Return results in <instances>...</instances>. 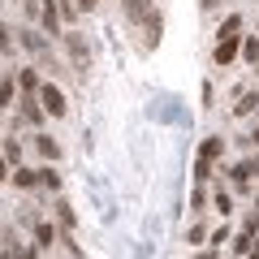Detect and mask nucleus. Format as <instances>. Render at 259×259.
Instances as JSON below:
<instances>
[{"label":"nucleus","instance_id":"nucleus-27","mask_svg":"<svg viewBox=\"0 0 259 259\" xmlns=\"http://www.w3.org/2000/svg\"><path fill=\"white\" fill-rule=\"evenodd\" d=\"M0 182H5V156H0Z\"/></svg>","mask_w":259,"mask_h":259},{"label":"nucleus","instance_id":"nucleus-2","mask_svg":"<svg viewBox=\"0 0 259 259\" xmlns=\"http://www.w3.org/2000/svg\"><path fill=\"white\" fill-rule=\"evenodd\" d=\"M65 48H69V56H74V69L87 74V69H91V48H87V39L78 35V30H69V35H65Z\"/></svg>","mask_w":259,"mask_h":259},{"label":"nucleus","instance_id":"nucleus-5","mask_svg":"<svg viewBox=\"0 0 259 259\" xmlns=\"http://www.w3.org/2000/svg\"><path fill=\"white\" fill-rule=\"evenodd\" d=\"M212 56H216V65H229L233 56H238V35H225L221 44H216V52H212Z\"/></svg>","mask_w":259,"mask_h":259},{"label":"nucleus","instance_id":"nucleus-15","mask_svg":"<svg viewBox=\"0 0 259 259\" xmlns=\"http://www.w3.org/2000/svg\"><path fill=\"white\" fill-rule=\"evenodd\" d=\"M242 56H246V61H259V39H246V44H242Z\"/></svg>","mask_w":259,"mask_h":259},{"label":"nucleus","instance_id":"nucleus-24","mask_svg":"<svg viewBox=\"0 0 259 259\" xmlns=\"http://www.w3.org/2000/svg\"><path fill=\"white\" fill-rule=\"evenodd\" d=\"M22 44H26L30 52H44V48H48V44H44V39H39V35H26V39H22Z\"/></svg>","mask_w":259,"mask_h":259},{"label":"nucleus","instance_id":"nucleus-3","mask_svg":"<svg viewBox=\"0 0 259 259\" xmlns=\"http://www.w3.org/2000/svg\"><path fill=\"white\" fill-rule=\"evenodd\" d=\"M39 104H44V112H52V117H65V108H69V104H65V95L56 91L52 82L39 87Z\"/></svg>","mask_w":259,"mask_h":259},{"label":"nucleus","instance_id":"nucleus-12","mask_svg":"<svg viewBox=\"0 0 259 259\" xmlns=\"http://www.w3.org/2000/svg\"><path fill=\"white\" fill-rule=\"evenodd\" d=\"M35 238H39V246H52V242H56V229H52V225H35Z\"/></svg>","mask_w":259,"mask_h":259},{"label":"nucleus","instance_id":"nucleus-29","mask_svg":"<svg viewBox=\"0 0 259 259\" xmlns=\"http://www.w3.org/2000/svg\"><path fill=\"white\" fill-rule=\"evenodd\" d=\"M250 168H255V173H259V160H255V164H250Z\"/></svg>","mask_w":259,"mask_h":259},{"label":"nucleus","instance_id":"nucleus-28","mask_svg":"<svg viewBox=\"0 0 259 259\" xmlns=\"http://www.w3.org/2000/svg\"><path fill=\"white\" fill-rule=\"evenodd\" d=\"M250 139H255V143H259V130H255V134H250Z\"/></svg>","mask_w":259,"mask_h":259},{"label":"nucleus","instance_id":"nucleus-21","mask_svg":"<svg viewBox=\"0 0 259 259\" xmlns=\"http://www.w3.org/2000/svg\"><path fill=\"white\" fill-rule=\"evenodd\" d=\"M216 207H221V212L229 216V212H233V199H229V194H225V190H216Z\"/></svg>","mask_w":259,"mask_h":259},{"label":"nucleus","instance_id":"nucleus-7","mask_svg":"<svg viewBox=\"0 0 259 259\" xmlns=\"http://www.w3.org/2000/svg\"><path fill=\"white\" fill-rule=\"evenodd\" d=\"M225 156V139H207L203 147H199V160H207V164H212V160H221Z\"/></svg>","mask_w":259,"mask_h":259},{"label":"nucleus","instance_id":"nucleus-17","mask_svg":"<svg viewBox=\"0 0 259 259\" xmlns=\"http://www.w3.org/2000/svg\"><path fill=\"white\" fill-rule=\"evenodd\" d=\"M238 30H242V18H238V13H233V18L225 22V26H221V39H225V35H238Z\"/></svg>","mask_w":259,"mask_h":259},{"label":"nucleus","instance_id":"nucleus-13","mask_svg":"<svg viewBox=\"0 0 259 259\" xmlns=\"http://www.w3.org/2000/svg\"><path fill=\"white\" fill-rule=\"evenodd\" d=\"M13 182H18V186H39V173H35V168H18Z\"/></svg>","mask_w":259,"mask_h":259},{"label":"nucleus","instance_id":"nucleus-22","mask_svg":"<svg viewBox=\"0 0 259 259\" xmlns=\"http://www.w3.org/2000/svg\"><path fill=\"white\" fill-rule=\"evenodd\" d=\"M39 182H44V186H52V190H56V186H61V177H56L52 168H39Z\"/></svg>","mask_w":259,"mask_h":259},{"label":"nucleus","instance_id":"nucleus-19","mask_svg":"<svg viewBox=\"0 0 259 259\" xmlns=\"http://www.w3.org/2000/svg\"><path fill=\"white\" fill-rule=\"evenodd\" d=\"M0 52H13V30L0 26Z\"/></svg>","mask_w":259,"mask_h":259},{"label":"nucleus","instance_id":"nucleus-30","mask_svg":"<svg viewBox=\"0 0 259 259\" xmlns=\"http://www.w3.org/2000/svg\"><path fill=\"white\" fill-rule=\"evenodd\" d=\"M255 259H259V250H255Z\"/></svg>","mask_w":259,"mask_h":259},{"label":"nucleus","instance_id":"nucleus-26","mask_svg":"<svg viewBox=\"0 0 259 259\" xmlns=\"http://www.w3.org/2000/svg\"><path fill=\"white\" fill-rule=\"evenodd\" d=\"M0 259H18V250H5V255H0Z\"/></svg>","mask_w":259,"mask_h":259},{"label":"nucleus","instance_id":"nucleus-4","mask_svg":"<svg viewBox=\"0 0 259 259\" xmlns=\"http://www.w3.org/2000/svg\"><path fill=\"white\" fill-rule=\"evenodd\" d=\"M151 117H156V121H182V125L190 121V117H186V108H177L173 95H164L160 104H151Z\"/></svg>","mask_w":259,"mask_h":259},{"label":"nucleus","instance_id":"nucleus-9","mask_svg":"<svg viewBox=\"0 0 259 259\" xmlns=\"http://www.w3.org/2000/svg\"><path fill=\"white\" fill-rule=\"evenodd\" d=\"M233 112H238V117H250V112H259V91H246V95H242V104H238Z\"/></svg>","mask_w":259,"mask_h":259},{"label":"nucleus","instance_id":"nucleus-25","mask_svg":"<svg viewBox=\"0 0 259 259\" xmlns=\"http://www.w3.org/2000/svg\"><path fill=\"white\" fill-rule=\"evenodd\" d=\"M78 9H95V5H100V0H74Z\"/></svg>","mask_w":259,"mask_h":259},{"label":"nucleus","instance_id":"nucleus-11","mask_svg":"<svg viewBox=\"0 0 259 259\" xmlns=\"http://www.w3.org/2000/svg\"><path fill=\"white\" fill-rule=\"evenodd\" d=\"M18 82H22V91H39V78H35V69H18Z\"/></svg>","mask_w":259,"mask_h":259},{"label":"nucleus","instance_id":"nucleus-1","mask_svg":"<svg viewBox=\"0 0 259 259\" xmlns=\"http://www.w3.org/2000/svg\"><path fill=\"white\" fill-rule=\"evenodd\" d=\"M121 9H125V18L143 30V44H147V48L160 44L164 22H160V13H156V5H151V0H121Z\"/></svg>","mask_w":259,"mask_h":259},{"label":"nucleus","instance_id":"nucleus-18","mask_svg":"<svg viewBox=\"0 0 259 259\" xmlns=\"http://www.w3.org/2000/svg\"><path fill=\"white\" fill-rule=\"evenodd\" d=\"M194 177H199V182H207V177H212V164H207V160H194Z\"/></svg>","mask_w":259,"mask_h":259},{"label":"nucleus","instance_id":"nucleus-20","mask_svg":"<svg viewBox=\"0 0 259 259\" xmlns=\"http://www.w3.org/2000/svg\"><path fill=\"white\" fill-rule=\"evenodd\" d=\"M9 100H13V82L0 74V104H9Z\"/></svg>","mask_w":259,"mask_h":259},{"label":"nucleus","instance_id":"nucleus-16","mask_svg":"<svg viewBox=\"0 0 259 259\" xmlns=\"http://www.w3.org/2000/svg\"><path fill=\"white\" fill-rule=\"evenodd\" d=\"M39 151H44V156H48V160H56V156H61V147H56V143H52V139H39Z\"/></svg>","mask_w":259,"mask_h":259},{"label":"nucleus","instance_id":"nucleus-8","mask_svg":"<svg viewBox=\"0 0 259 259\" xmlns=\"http://www.w3.org/2000/svg\"><path fill=\"white\" fill-rule=\"evenodd\" d=\"M44 26H48V35H61V9L56 5H44Z\"/></svg>","mask_w":259,"mask_h":259},{"label":"nucleus","instance_id":"nucleus-6","mask_svg":"<svg viewBox=\"0 0 259 259\" xmlns=\"http://www.w3.org/2000/svg\"><path fill=\"white\" fill-rule=\"evenodd\" d=\"M22 121L39 125V121H44V104H39V100H30V95H26V100H22Z\"/></svg>","mask_w":259,"mask_h":259},{"label":"nucleus","instance_id":"nucleus-10","mask_svg":"<svg viewBox=\"0 0 259 259\" xmlns=\"http://www.w3.org/2000/svg\"><path fill=\"white\" fill-rule=\"evenodd\" d=\"M250 173H255V168H250V164H233V168H229L233 186H246V182H250Z\"/></svg>","mask_w":259,"mask_h":259},{"label":"nucleus","instance_id":"nucleus-14","mask_svg":"<svg viewBox=\"0 0 259 259\" xmlns=\"http://www.w3.org/2000/svg\"><path fill=\"white\" fill-rule=\"evenodd\" d=\"M56 216H61L65 229H74V207H69V203H56Z\"/></svg>","mask_w":259,"mask_h":259},{"label":"nucleus","instance_id":"nucleus-23","mask_svg":"<svg viewBox=\"0 0 259 259\" xmlns=\"http://www.w3.org/2000/svg\"><path fill=\"white\" fill-rule=\"evenodd\" d=\"M5 160H22V147H18V139H9V143H5Z\"/></svg>","mask_w":259,"mask_h":259}]
</instances>
